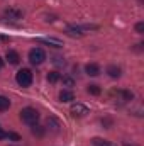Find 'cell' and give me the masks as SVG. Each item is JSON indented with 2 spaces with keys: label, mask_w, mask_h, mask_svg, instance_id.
<instances>
[{
  "label": "cell",
  "mask_w": 144,
  "mask_h": 146,
  "mask_svg": "<svg viewBox=\"0 0 144 146\" xmlns=\"http://www.w3.org/2000/svg\"><path fill=\"white\" fill-rule=\"evenodd\" d=\"M37 119H39V112L36 109H32V107H26V109L20 110V121L24 122V124H29V126H32V124H36Z\"/></svg>",
  "instance_id": "cell-1"
},
{
  "label": "cell",
  "mask_w": 144,
  "mask_h": 146,
  "mask_svg": "<svg viewBox=\"0 0 144 146\" xmlns=\"http://www.w3.org/2000/svg\"><path fill=\"white\" fill-rule=\"evenodd\" d=\"M15 80H17V83L20 87H31V83H32V72L29 68H22V70L17 72Z\"/></svg>",
  "instance_id": "cell-2"
},
{
  "label": "cell",
  "mask_w": 144,
  "mask_h": 146,
  "mask_svg": "<svg viewBox=\"0 0 144 146\" xmlns=\"http://www.w3.org/2000/svg\"><path fill=\"white\" fill-rule=\"evenodd\" d=\"M44 60H46V53L41 48H34V49L29 51V61L32 65H41Z\"/></svg>",
  "instance_id": "cell-3"
},
{
  "label": "cell",
  "mask_w": 144,
  "mask_h": 146,
  "mask_svg": "<svg viewBox=\"0 0 144 146\" xmlns=\"http://www.w3.org/2000/svg\"><path fill=\"white\" fill-rule=\"evenodd\" d=\"M70 112H71V115H75V117H83V115L90 114L88 107L83 106V104H73L71 109H70Z\"/></svg>",
  "instance_id": "cell-4"
},
{
  "label": "cell",
  "mask_w": 144,
  "mask_h": 146,
  "mask_svg": "<svg viewBox=\"0 0 144 146\" xmlns=\"http://www.w3.org/2000/svg\"><path fill=\"white\" fill-rule=\"evenodd\" d=\"M5 60H7L10 65H19V61H20V56H19V53H17V51H14V49H9V51H7V54H5Z\"/></svg>",
  "instance_id": "cell-5"
},
{
  "label": "cell",
  "mask_w": 144,
  "mask_h": 146,
  "mask_svg": "<svg viewBox=\"0 0 144 146\" xmlns=\"http://www.w3.org/2000/svg\"><path fill=\"white\" fill-rule=\"evenodd\" d=\"M5 15L9 19H22V10L15 9V7H9V9H5Z\"/></svg>",
  "instance_id": "cell-6"
},
{
  "label": "cell",
  "mask_w": 144,
  "mask_h": 146,
  "mask_svg": "<svg viewBox=\"0 0 144 146\" xmlns=\"http://www.w3.org/2000/svg\"><path fill=\"white\" fill-rule=\"evenodd\" d=\"M85 72H87V75H90V76H98L100 75V66L95 65V63H88L85 66Z\"/></svg>",
  "instance_id": "cell-7"
},
{
  "label": "cell",
  "mask_w": 144,
  "mask_h": 146,
  "mask_svg": "<svg viewBox=\"0 0 144 146\" xmlns=\"http://www.w3.org/2000/svg\"><path fill=\"white\" fill-rule=\"evenodd\" d=\"M59 100L61 102H71V100H75V94L71 90H61L59 92Z\"/></svg>",
  "instance_id": "cell-8"
},
{
  "label": "cell",
  "mask_w": 144,
  "mask_h": 146,
  "mask_svg": "<svg viewBox=\"0 0 144 146\" xmlns=\"http://www.w3.org/2000/svg\"><path fill=\"white\" fill-rule=\"evenodd\" d=\"M66 33H68L70 36H75V37H81L83 36V29H81L80 26H68Z\"/></svg>",
  "instance_id": "cell-9"
},
{
  "label": "cell",
  "mask_w": 144,
  "mask_h": 146,
  "mask_svg": "<svg viewBox=\"0 0 144 146\" xmlns=\"http://www.w3.org/2000/svg\"><path fill=\"white\" fill-rule=\"evenodd\" d=\"M107 73H108V76H112V78H119L120 73H122V70H120L119 66H115V65H110L107 68Z\"/></svg>",
  "instance_id": "cell-10"
},
{
  "label": "cell",
  "mask_w": 144,
  "mask_h": 146,
  "mask_svg": "<svg viewBox=\"0 0 144 146\" xmlns=\"http://www.w3.org/2000/svg\"><path fill=\"white\" fill-rule=\"evenodd\" d=\"M92 143H93V146H115L114 143H110L107 139H102V138H93Z\"/></svg>",
  "instance_id": "cell-11"
},
{
  "label": "cell",
  "mask_w": 144,
  "mask_h": 146,
  "mask_svg": "<svg viewBox=\"0 0 144 146\" xmlns=\"http://www.w3.org/2000/svg\"><path fill=\"white\" fill-rule=\"evenodd\" d=\"M39 42H44V44H49V46H54V48H61L63 44H61V41H56V39H37Z\"/></svg>",
  "instance_id": "cell-12"
},
{
  "label": "cell",
  "mask_w": 144,
  "mask_h": 146,
  "mask_svg": "<svg viewBox=\"0 0 144 146\" xmlns=\"http://www.w3.org/2000/svg\"><path fill=\"white\" fill-rule=\"evenodd\" d=\"M48 126H49L54 133H58V131H59V127H61V126H59V122H58L54 117H48Z\"/></svg>",
  "instance_id": "cell-13"
},
{
  "label": "cell",
  "mask_w": 144,
  "mask_h": 146,
  "mask_svg": "<svg viewBox=\"0 0 144 146\" xmlns=\"http://www.w3.org/2000/svg\"><path fill=\"white\" fill-rule=\"evenodd\" d=\"M10 107V100L7 99V97H3V95H0V112H3V110H7Z\"/></svg>",
  "instance_id": "cell-14"
},
{
  "label": "cell",
  "mask_w": 144,
  "mask_h": 146,
  "mask_svg": "<svg viewBox=\"0 0 144 146\" xmlns=\"http://www.w3.org/2000/svg\"><path fill=\"white\" fill-rule=\"evenodd\" d=\"M31 131H32V134H34V136H39V138H41V136L44 134V131H46V129H44L42 126H37V124H32V129H31Z\"/></svg>",
  "instance_id": "cell-15"
},
{
  "label": "cell",
  "mask_w": 144,
  "mask_h": 146,
  "mask_svg": "<svg viewBox=\"0 0 144 146\" xmlns=\"http://www.w3.org/2000/svg\"><path fill=\"white\" fill-rule=\"evenodd\" d=\"M59 78H61V75L58 72H49L48 73V82H51V83H56Z\"/></svg>",
  "instance_id": "cell-16"
},
{
  "label": "cell",
  "mask_w": 144,
  "mask_h": 146,
  "mask_svg": "<svg viewBox=\"0 0 144 146\" xmlns=\"http://www.w3.org/2000/svg\"><path fill=\"white\" fill-rule=\"evenodd\" d=\"M87 90H88V94H92V95H100V92H102L98 85H88Z\"/></svg>",
  "instance_id": "cell-17"
},
{
  "label": "cell",
  "mask_w": 144,
  "mask_h": 146,
  "mask_svg": "<svg viewBox=\"0 0 144 146\" xmlns=\"http://www.w3.org/2000/svg\"><path fill=\"white\" fill-rule=\"evenodd\" d=\"M3 138H7V139H10V141H20V136H19L17 133H5Z\"/></svg>",
  "instance_id": "cell-18"
},
{
  "label": "cell",
  "mask_w": 144,
  "mask_h": 146,
  "mask_svg": "<svg viewBox=\"0 0 144 146\" xmlns=\"http://www.w3.org/2000/svg\"><path fill=\"white\" fill-rule=\"evenodd\" d=\"M53 63H54V65H58V66H61V65L65 66V60H63L61 56H54V58H53Z\"/></svg>",
  "instance_id": "cell-19"
},
{
  "label": "cell",
  "mask_w": 144,
  "mask_h": 146,
  "mask_svg": "<svg viewBox=\"0 0 144 146\" xmlns=\"http://www.w3.org/2000/svg\"><path fill=\"white\" fill-rule=\"evenodd\" d=\"M63 83H65L66 87H73V85H75L73 78H70V76H63Z\"/></svg>",
  "instance_id": "cell-20"
},
{
  "label": "cell",
  "mask_w": 144,
  "mask_h": 146,
  "mask_svg": "<svg viewBox=\"0 0 144 146\" xmlns=\"http://www.w3.org/2000/svg\"><path fill=\"white\" fill-rule=\"evenodd\" d=\"M136 31H137L139 34H143L144 33V22H137V24H136Z\"/></svg>",
  "instance_id": "cell-21"
},
{
  "label": "cell",
  "mask_w": 144,
  "mask_h": 146,
  "mask_svg": "<svg viewBox=\"0 0 144 146\" xmlns=\"http://www.w3.org/2000/svg\"><path fill=\"white\" fill-rule=\"evenodd\" d=\"M0 41H3V42H9V36H3V34H0Z\"/></svg>",
  "instance_id": "cell-22"
},
{
  "label": "cell",
  "mask_w": 144,
  "mask_h": 146,
  "mask_svg": "<svg viewBox=\"0 0 144 146\" xmlns=\"http://www.w3.org/2000/svg\"><path fill=\"white\" fill-rule=\"evenodd\" d=\"M2 68H3V60L0 58V70H2Z\"/></svg>",
  "instance_id": "cell-23"
},
{
  "label": "cell",
  "mask_w": 144,
  "mask_h": 146,
  "mask_svg": "<svg viewBox=\"0 0 144 146\" xmlns=\"http://www.w3.org/2000/svg\"><path fill=\"white\" fill-rule=\"evenodd\" d=\"M3 134H5V133H2V127H0V139L3 138Z\"/></svg>",
  "instance_id": "cell-24"
},
{
  "label": "cell",
  "mask_w": 144,
  "mask_h": 146,
  "mask_svg": "<svg viewBox=\"0 0 144 146\" xmlns=\"http://www.w3.org/2000/svg\"><path fill=\"white\" fill-rule=\"evenodd\" d=\"M124 146H131V145H124Z\"/></svg>",
  "instance_id": "cell-25"
}]
</instances>
